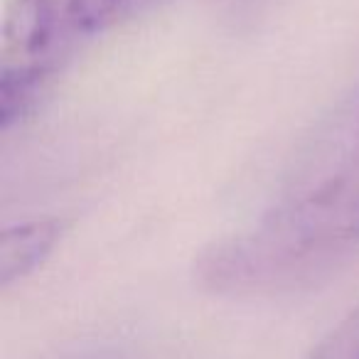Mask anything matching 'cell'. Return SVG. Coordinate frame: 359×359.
I'll return each mask as SVG.
<instances>
[{
	"label": "cell",
	"mask_w": 359,
	"mask_h": 359,
	"mask_svg": "<svg viewBox=\"0 0 359 359\" xmlns=\"http://www.w3.org/2000/svg\"><path fill=\"white\" fill-rule=\"evenodd\" d=\"M65 11L74 30L96 32L135 13V6L133 0H65Z\"/></svg>",
	"instance_id": "3957f363"
},
{
	"label": "cell",
	"mask_w": 359,
	"mask_h": 359,
	"mask_svg": "<svg viewBox=\"0 0 359 359\" xmlns=\"http://www.w3.org/2000/svg\"><path fill=\"white\" fill-rule=\"evenodd\" d=\"M308 359H359V303L320 339Z\"/></svg>",
	"instance_id": "277c9868"
},
{
	"label": "cell",
	"mask_w": 359,
	"mask_h": 359,
	"mask_svg": "<svg viewBox=\"0 0 359 359\" xmlns=\"http://www.w3.org/2000/svg\"><path fill=\"white\" fill-rule=\"evenodd\" d=\"M67 229L65 219H35L3 229L0 234V288L27 278L40 269Z\"/></svg>",
	"instance_id": "7a4b0ae2"
},
{
	"label": "cell",
	"mask_w": 359,
	"mask_h": 359,
	"mask_svg": "<svg viewBox=\"0 0 359 359\" xmlns=\"http://www.w3.org/2000/svg\"><path fill=\"white\" fill-rule=\"evenodd\" d=\"M359 246V121L334 163L290 190L259 224L215 241L195 278L219 295H256L310 283Z\"/></svg>",
	"instance_id": "6da1fadb"
}]
</instances>
